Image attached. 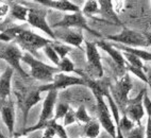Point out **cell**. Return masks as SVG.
I'll list each match as a JSON object with an SVG mask.
<instances>
[{"mask_svg":"<svg viewBox=\"0 0 151 138\" xmlns=\"http://www.w3.org/2000/svg\"><path fill=\"white\" fill-rule=\"evenodd\" d=\"M22 62L27 64L30 67V69H31L30 76L35 80H38V81L50 83L53 80L54 76L60 72L55 66L47 65L42 61L37 60L35 56H33L32 54L27 53V52L22 55Z\"/></svg>","mask_w":151,"mask_h":138,"instance_id":"cell-1","label":"cell"},{"mask_svg":"<svg viewBox=\"0 0 151 138\" xmlns=\"http://www.w3.org/2000/svg\"><path fill=\"white\" fill-rule=\"evenodd\" d=\"M51 39H47L45 37H42L36 33L32 32L30 30H24L20 33V35L16 38L15 44L22 49L27 53L32 54L33 56L37 54V51L40 49H44L47 45L51 43Z\"/></svg>","mask_w":151,"mask_h":138,"instance_id":"cell-2","label":"cell"},{"mask_svg":"<svg viewBox=\"0 0 151 138\" xmlns=\"http://www.w3.org/2000/svg\"><path fill=\"white\" fill-rule=\"evenodd\" d=\"M58 94L59 92H47V96L45 98L43 103V108H42L41 115H40V118H38L37 123L34 125V127H28V129H24L22 131V134H27V133H32L34 131L38 130H45L49 124V121L52 120L54 118V106H55V102H57L58 99Z\"/></svg>","mask_w":151,"mask_h":138,"instance_id":"cell-3","label":"cell"},{"mask_svg":"<svg viewBox=\"0 0 151 138\" xmlns=\"http://www.w3.org/2000/svg\"><path fill=\"white\" fill-rule=\"evenodd\" d=\"M78 85L86 86L85 78H79V77L69 76V74H66V73L59 72L54 76L52 82L41 85L37 88V90L40 92H52V90L59 92L61 89H65V88H68V87H71V86H78Z\"/></svg>","mask_w":151,"mask_h":138,"instance_id":"cell-4","label":"cell"},{"mask_svg":"<svg viewBox=\"0 0 151 138\" xmlns=\"http://www.w3.org/2000/svg\"><path fill=\"white\" fill-rule=\"evenodd\" d=\"M53 28H63V29H76V30H84L89 32L93 35L101 37V34L95 31L94 29L89 27L87 24V21L82 12L79 13H68L64 14L63 18L59 22L54 24L52 26Z\"/></svg>","mask_w":151,"mask_h":138,"instance_id":"cell-5","label":"cell"},{"mask_svg":"<svg viewBox=\"0 0 151 138\" xmlns=\"http://www.w3.org/2000/svg\"><path fill=\"white\" fill-rule=\"evenodd\" d=\"M0 48H1V60L6 61L10 67L13 68L14 71L18 72L22 78H29L30 74H28L22 67V59L24 55L22 49L15 43L0 46Z\"/></svg>","mask_w":151,"mask_h":138,"instance_id":"cell-6","label":"cell"},{"mask_svg":"<svg viewBox=\"0 0 151 138\" xmlns=\"http://www.w3.org/2000/svg\"><path fill=\"white\" fill-rule=\"evenodd\" d=\"M106 39H110L112 41L118 43L119 45L127 47H133V48H138V47H148L146 38L144 36V33H139L135 30H131L129 28L124 27L122 31L118 34L114 35H108Z\"/></svg>","mask_w":151,"mask_h":138,"instance_id":"cell-7","label":"cell"},{"mask_svg":"<svg viewBox=\"0 0 151 138\" xmlns=\"http://www.w3.org/2000/svg\"><path fill=\"white\" fill-rule=\"evenodd\" d=\"M84 44L88 73L94 79H101L103 77V67L97 45L95 41H84Z\"/></svg>","mask_w":151,"mask_h":138,"instance_id":"cell-8","label":"cell"},{"mask_svg":"<svg viewBox=\"0 0 151 138\" xmlns=\"http://www.w3.org/2000/svg\"><path fill=\"white\" fill-rule=\"evenodd\" d=\"M47 12L43 9H30L28 14L27 22L32 26L33 28H36L38 30L43 31L51 37V41H55V34L52 31V28L48 24L46 20Z\"/></svg>","mask_w":151,"mask_h":138,"instance_id":"cell-9","label":"cell"},{"mask_svg":"<svg viewBox=\"0 0 151 138\" xmlns=\"http://www.w3.org/2000/svg\"><path fill=\"white\" fill-rule=\"evenodd\" d=\"M147 89H142L134 99H129L124 109V114L129 117L136 125H140V121L145 116V108H144V95Z\"/></svg>","mask_w":151,"mask_h":138,"instance_id":"cell-10","label":"cell"},{"mask_svg":"<svg viewBox=\"0 0 151 138\" xmlns=\"http://www.w3.org/2000/svg\"><path fill=\"white\" fill-rule=\"evenodd\" d=\"M133 84L131 82L129 73H126L120 80L116 83L114 90L116 92V104L118 105V107L122 108V112L124 114V109L127 106V103L129 101V92L132 89Z\"/></svg>","mask_w":151,"mask_h":138,"instance_id":"cell-11","label":"cell"},{"mask_svg":"<svg viewBox=\"0 0 151 138\" xmlns=\"http://www.w3.org/2000/svg\"><path fill=\"white\" fill-rule=\"evenodd\" d=\"M96 45H97L98 48H101L103 51H105L106 53L111 56V59L113 60V62L118 66L120 69H126L127 70V62L124 60V53L122 51H119L118 49H116L115 47L112 45V44L108 43L106 41H103V39H100V41H96Z\"/></svg>","mask_w":151,"mask_h":138,"instance_id":"cell-12","label":"cell"},{"mask_svg":"<svg viewBox=\"0 0 151 138\" xmlns=\"http://www.w3.org/2000/svg\"><path fill=\"white\" fill-rule=\"evenodd\" d=\"M55 38L60 39L67 46H73L76 48H81L82 43L84 41L82 30H73V29H66V31L59 32L55 35Z\"/></svg>","mask_w":151,"mask_h":138,"instance_id":"cell-13","label":"cell"},{"mask_svg":"<svg viewBox=\"0 0 151 138\" xmlns=\"http://www.w3.org/2000/svg\"><path fill=\"white\" fill-rule=\"evenodd\" d=\"M37 3L42 6H46L48 8L55 9L64 13H79L80 8L77 4L68 0H37Z\"/></svg>","mask_w":151,"mask_h":138,"instance_id":"cell-14","label":"cell"},{"mask_svg":"<svg viewBox=\"0 0 151 138\" xmlns=\"http://www.w3.org/2000/svg\"><path fill=\"white\" fill-rule=\"evenodd\" d=\"M13 74L14 69L8 66L6 68V70L0 76V100L1 101H6V98H9L11 95Z\"/></svg>","mask_w":151,"mask_h":138,"instance_id":"cell-15","label":"cell"},{"mask_svg":"<svg viewBox=\"0 0 151 138\" xmlns=\"http://www.w3.org/2000/svg\"><path fill=\"white\" fill-rule=\"evenodd\" d=\"M0 113H1L3 123L6 124L10 135L12 136L14 133V129H15V109H14L13 103L10 101L6 102L1 106Z\"/></svg>","mask_w":151,"mask_h":138,"instance_id":"cell-16","label":"cell"},{"mask_svg":"<svg viewBox=\"0 0 151 138\" xmlns=\"http://www.w3.org/2000/svg\"><path fill=\"white\" fill-rule=\"evenodd\" d=\"M42 100L41 97V92H38L37 89L33 90V92H30L26 97H24V101H22V123L26 127L28 121V115H29L30 111L33 106H35L40 101Z\"/></svg>","mask_w":151,"mask_h":138,"instance_id":"cell-17","label":"cell"},{"mask_svg":"<svg viewBox=\"0 0 151 138\" xmlns=\"http://www.w3.org/2000/svg\"><path fill=\"white\" fill-rule=\"evenodd\" d=\"M98 3H99V13L102 14L103 16L110 21V24L122 26L118 15L113 8V2L111 0H100V1H98Z\"/></svg>","mask_w":151,"mask_h":138,"instance_id":"cell-18","label":"cell"},{"mask_svg":"<svg viewBox=\"0 0 151 138\" xmlns=\"http://www.w3.org/2000/svg\"><path fill=\"white\" fill-rule=\"evenodd\" d=\"M116 49H118L119 51L126 52V53H130L134 55V56L138 57L140 60L145 61V62H149L151 63V52L146 51L144 49H138V48H133V47H127V46H122V45H119V44H116V45H113Z\"/></svg>","mask_w":151,"mask_h":138,"instance_id":"cell-19","label":"cell"},{"mask_svg":"<svg viewBox=\"0 0 151 138\" xmlns=\"http://www.w3.org/2000/svg\"><path fill=\"white\" fill-rule=\"evenodd\" d=\"M29 8L24 6H22L19 3H13L10 6V15L13 17L14 19H17L19 21H27L28 19V14H29Z\"/></svg>","mask_w":151,"mask_h":138,"instance_id":"cell-20","label":"cell"},{"mask_svg":"<svg viewBox=\"0 0 151 138\" xmlns=\"http://www.w3.org/2000/svg\"><path fill=\"white\" fill-rule=\"evenodd\" d=\"M24 29L22 26H17V27L9 28L3 32L0 33V41H4V43H11V41H15L16 38L20 35V33L24 32Z\"/></svg>","mask_w":151,"mask_h":138,"instance_id":"cell-21","label":"cell"},{"mask_svg":"<svg viewBox=\"0 0 151 138\" xmlns=\"http://www.w3.org/2000/svg\"><path fill=\"white\" fill-rule=\"evenodd\" d=\"M83 132L86 138L98 137L100 133V123L98 121H96V120L92 119L87 124L84 125Z\"/></svg>","mask_w":151,"mask_h":138,"instance_id":"cell-22","label":"cell"},{"mask_svg":"<svg viewBox=\"0 0 151 138\" xmlns=\"http://www.w3.org/2000/svg\"><path fill=\"white\" fill-rule=\"evenodd\" d=\"M116 127H118L119 130H120V132L124 134V136H126L128 133L131 132V131H132L133 129L136 127V125H135L134 122L130 119L127 115L124 114L122 117H120V120H119V124L116 125Z\"/></svg>","mask_w":151,"mask_h":138,"instance_id":"cell-23","label":"cell"},{"mask_svg":"<svg viewBox=\"0 0 151 138\" xmlns=\"http://www.w3.org/2000/svg\"><path fill=\"white\" fill-rule=\"evenodd\" d=\"M57 68L59 69L60 72H63V73L76 72V71H77V69L75 68V64H73V63L71 62V60L68 59L67 56L60 60V63Z\"/></svg>","mask_w":151,"mask_h":138,"instance_id":"cell-24","label":"cell"},{"mask_svg":"<svg viewBox=\"0 0 151 138\" xmlns=\"http://www.w3.org/2000/svg\"><path fill=\"white\" fill-rule=\"evenodd\" d=\"M124 57L129 66L139 68V69H143V70L146 71V67L144 65V62L140 59H138V57L134 56V55H132V54L130 53H126V52H124Z\"/></svg>","mask_w":151,"mask_h":138,"instance_id":"cell-25","label":"cell"},{"mask_svg":"<svg viewBox=\"0 0 151 138\" xmlns=\"http://www.w3.org/2000/svg\"><path fill=\"white\" fill-rule=\"evenodd\" d=\"M99 13V3L96 0H87L84 3V8L82 10V14L85 15H94Z\"/></svg>","mask_w":151,"mask_h":138,"instance_id":"cell-26","label":"cell"},{"mask_svg":"<svg viewBox=\"0 0 151 138\" xmlns=\"http://www.w3.org/2000/svg\"><path fill=\"white\" fill-rule=\"evenodd\" d=\"M51 46L53 47V49L55 50V52L58 53L60 59H64L67 56V54L71 51V47L65 45V44L57 43L55 41H53L51 43Z\"/></svg>","mask_w":151,"mask_h":138,"instance_id":"cell-27","label":"cell"},{"mask_svg":"<svg viewBox=\"0 0 151 138\" xmlns=\"http://www.w3.org/2000/svg\"><path fill=\"white\" fill-rule=\"evenodd\" d=\"M76 118H77V121L80 122V123H83L84 125L87 124L92 120V118L88 115L84 105H80L78 107V109L76 111Z\"/></svg>","mask_w":151,"mask_h":138,"instance_id":"cell-28","label":"cell"},{"mask_svg":"<svg viewBox=\"0 0 151 138\" xmlns=\"http://www.w3.org/2000/svg\"><path fill=\"white\" fill-rule=\"evenodd\" d=\"M51 43H52V41H51ZM51 43L49 44V45H47V46L43 49V51H44V53L46 54V56L48 57L49 60L51 61L54 65H55V67H58V65H59L60 60H61V59L59 57V55H58V53L55 52V50L53 49V47L51 46Z\"/></svg>","mask_w":151,"mask_h":138,"instance_id":"cell-29","label":"cell"},{"mask_svg":"<svg viewBox=\"0 0 151 138\" xmlns=\"http://www.w3.org/2000/svg\"><path fill=\"white\" fill-rule=\"evenodd\" d=\"M70 109V106L66 103H60L58 104L57 108H55V113H54V118L53 119L57 121L58 119H61L63 118L64 119V117L66 116V114L68 113V111Z\"/></svg>","mask_w":151,"mask_h":138,"instance_id":"cell-30","label":"cell"},{"mask_svg":"<svg viewBox=\"0 0 151 138\" xmlns=\"http://www.w3.org/2000/svg\"><path fill=\"white\" fill-rule=\"evenodd\" d=\"M127 70L130 71L131 73H133L134 76L137 77L139 80H142L143 82H145L146 84H149V80H148V77L146 74V71L143 70V69H139V68H136V67H132V66H127Z\"/></svg>","mask_w":151,"mask_h":138,"instance_id":"cell-31","label":"cell"},{"mask_svg":"<svg viewBox=\"0 0 151 138\" xmlns=\"http://www.w3.org/2000/svg\"><path fill=\"white\" fill-rule=\"evenodd\" d=\"M145 129L142 124L136 125L131 132H129L127 135L124 136V138H145Z\"/></svg>","mask_w":151,"mask_h":138,"instance_id":"cell-32","label":"cell"},{"mask_svg":"<svg viewBox=\"0 0 151 138\" xmlns=\"http://www.w3.org/2000/svg\"><path fill=\"white\" fill-rule=\"evenodd\" d=\"M77 121V118H76V112L73 111V108L70 107V109L68 111V113L66 114V116L64 117V122H63V127H68V125L73 124Z\"/></svg>","mask_w":151,"mask_h":138,"instance_id":"cell-33","label":"cell"},{"mask_svg":"<svg viewBox=\"0 0 151 138\" xmlns=\"http://www.w3.org/2000/svg\"><path fill=\"white\" fill-rule=\"evenodd\" d=\"M144 108H145V113L148 115V118L151 119V100L150 98L148 97V94H147V90H146L145 95H144Z\"/></svg>","mask_w":151,"mask_h":138,"instance_id":"cell-34","label":"cell"},{"mask_svg":"<svg viewBox=\"0 0 151 138\" xmlns=\"http://www.w3.org/2000/svg\"><path fill=\"white\" fill-rule=\"evenodd\" d=\"M145 135H146V138H151V119L150 118L147 119V124H146V129H145Z\"/></svg>","mask_w":151,"mask_h":138,"instance_id":"cell-35","label":"cell"},{"mask_svg":"<svg viewBox=\"0 0 151 138\" xmlns=\"http://www.w3.org/2000/svg\"><path fill=\"white\" fill-rule=\"evenodd\" d=\"M144 36L146 38V41H147L148 47H151V32H145L144 33Z\"/></svg>","mask_w":151,"mask_h":138,"instance_id":"cell-36","label":"cell"},{"mask_svg":"<svg viewBox=\"0 0 151 138\" xmlns=\"http://www.w3.org/2000/svg\"><path fill=\"white\" fill-rule=\"evenodd\" d=\"M41 138H55V137H50V136H47V135H45V134H43V136H42Z\"/></svg>","mask_w":151,"mask_h":138,"instance_id":"cell-37","label":"cell"},{"mask_svg":"<svg viewBox=\"0 0 151 138\" xmlns=\"http://www.w3.org/2000/svg\"><path fill=\"white\" fill-rule=\"evenodd\" d=\"M0 138H6V137H4V135L1 133V130H0Z\"/></svg>","mask_w":151,"mask_h":138,"instance_id":"cell-38","label":"cell"},{"mask_svg":"<svg viewBox=\"0 0 151 138\" xmlns=\"http://www.w3.org/2000/svg\"><path fill=\"white\" fill-rule=\"evenodd\" d=\"M148 80H149V86H150V88H151V80H150V79H148Z\"/></svg>","mask_w":151,"mask_h":138,"instance_id":"cell-39","label":"cell"},{"mask_svg":"<svg viewBox=\"0 0 151 138\" xmlns=\"http://www.w3.org/2000/svg\"><path fill=\"white\" fill-rule=\"evenodd\" d=\"M0 60H1V48H0Z\"/></svg>","mask_w":151,"mask_h":138,"instance_id":"cell-40","label":"cell"},{"mask_svg":"<svg viewBox=\"0 0 151 138\" xmlns=\"http://www.w3.org/2000/svg\"><path fill=\"white\" fill-rule=\"evenodd\" d=\"M1 20H2V18H0V22H1Z\"/></svg>","mask_w":151,"mask_h":138,"instance_id":"cell-41","label":"cell"},{"mask_svg":"<svg viewBox=\"0 0 151 138\" xmlns=\"http://www.w3.org/2000/svg\"><path fill=\"white\" fill-rule=\"evenodd\" d=\"M22 138H29V137H22Z\"/></svg>","mask_w":151,"mask_h":138,"instance_id":"cell-42","label":"cell"},{"mask_svg":"<svg viewBox=\"0 0 151 138\" xmlns=\"http://www.w3.org/2000/svg\"><path fill=\"white\" fill-rule=\"evenodd\" d=\"M82 138H86V137H82Z\"/></svg>","mask_w":151,"mask_h":138,"instance_id":"cell-43","label":"cell"},{"mask_svg":"<svg viewBox=\"0 0 151 138\" xmlns=\"http://www.w3.org/2000/svg\"><path fill=\"white\" fill-rule=\"evenodd\" d=\"M0 76H1V73H0Z\"/></svg>","mask_w":151,"mask_h":138,"instance_id":"cell-44","label":"cell"},{"mask_svg":"<svg viewBox=\"0 0 151 138\" xmlns=\"http://www.w3.org/2000/svg\"><path fill=\"white\" fill-rule=\"evenodd\" d=\"M150 64H151V63H150Z\"/></svg>","mask_w":151,"mask_h":138,"instance_id":"cell-45","label":"cell"}]
</instances>
